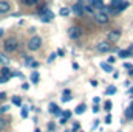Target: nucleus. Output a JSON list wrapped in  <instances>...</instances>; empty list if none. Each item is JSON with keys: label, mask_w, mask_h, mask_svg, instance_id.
<instances>
[{"label": "nucleus", "mask_w": 133, "mask_h": 132, "mask_svg": "<svg viewBox=\"0 0 133 132\" xmlns=\"http://www.w3.org/2000/svg\"><path fill=\"white\" fill-rule=\"evenodd\" d=\"M19 48V40H17V37H8V39H5V42H3V50L6 51V53H12V51H16Z\"/></svg>", "instance_id": "f257e3e1"}, {"label": "nucleus", "mask_w": 133, "mask_h": 132, "mask_svg": "<svg viewBox=\"0 0 133 132\" xmlns=\"http://www.w3.org/2000/svg\"><path fill=\"white\" fill-rule=\"evenodd\" d=\"M40 45H42V39L39 37V36H33L30 40H28V50L30 51H37L39 48H40Z\"/></svg>", "instance_id": "f03ea898"}, {"label": "nucleus", "mask_w": 133, "mask_h": 132, "mask_svg": "<svg viewBox=\"0 0 133 132\" xmlns=\"http://www.w3.org/2000/svg\"><path fill=\"white\" fill-rule=\"evenodd\" d=\"M39 16H40V19H42V22H45V23H48V22H51V20L54 19V13L50 11L48 8L39 9Z\"/></svg>", "instance_id": "7ed1b4c3"}, {"label": "nucleus", "mask_w": 133, "mask_h": 132, "mask_svg": "<svg viewBox=\"0 0 133 132\" xmlns=\"http://www.w3.org/2000/svg\"><path fill=\"white\" fill-rule=\"evenodd\" d=\"M95 19H96V22H98V23H101V25H105V23H108V14H107L104 9L95 11Z\"/></svg>", "instance_id": "20e7f679"}, {"label": "nucleus", "mask_w": 133, "mask_h": 132, "mask_svg": "<svg viewBox=\"0 0 133 132\" xmlns=\"http://www.w3.org/2000/svg\"><path fill=\"white\" fill-rule=\"evenodd\" d=\"M66 34H68V37H70V39L76 40V39H79V37H81V34H82V30H81L79 27L73 25V27H70V28H68Z\"/></svg>", "instance_id": "39448f33"}, {"label": "nucleus", "mask_w": 133, "mask_h": 132, "mask_svg": "<svg viewBox=\"0 0 133 132\" xmlns=\"http://www.w3.org/2000/svg\"><path fill=\"white\" fill-rule=\"evenodd\" d=\"M70 9H71V13L76 14V16H82V14L85 13V11H84V5H82V3H77V2H76Z\"/></svg>", "instance_id": "423d86ee"}, {"label": "nucleus", "mask_w": 133, "mask_h": 132, "mask_svg": "<svg viewBox=\"0 0 133 132\" xmlns=\"http://www.w3.org/2000/svg\"><path fill=\"white\" fill-rule=\"evenodd\" d=\"M11 11V5L6 0H0V14H8Z\"/></svg>", "instance_id": "0eeeda50"}, {"label": "nucleus", "mask_w": 133, "mask_h": 132, "mask_svg": "<svg viewBox=\"0 0 133 132\" xmlns=\"http://www.w3.org/2000/svg\"><path fill=\"white\" fill-rule=\"evenodd\" d=\"M98 50H99L101 53H108L111 50V45H110V42H99Z\"/></svg>", "instance_id": "6e6552de"}, {"label": "nucleus", "mask_w": 133, "mask_h": 132, "mask_svg": "<svg viewBox=\"0 0 133 132\" xmlns=\"http://www.w3.org/2000/svg\"><path fill=\"white\" fill-rule=\"evenodd\" d=\"M88 5H91L95 9H104V0H87Z\"/></svg>", "instance_id": "1a4fd4ad"}, {"label": "nucleus", "mask_w": 133, "mask_h": 132, "mask_svg": "<svg viewBox=\"0 0 133 132\" xmlns=\"http://www.w3.org/2000/svg\"><path fill=\"white\" fill-rule=\"evenodd\" d=\"M119 37H121V31H119V30H113V31L108 33V40H110V42H116Z\"/></svg>", "instance_id": "9d476101"}, {"label": "nucleus", "mask_w": 133, "mask_h": 132, "mask_svg": "<svg viewBox=\"0 0 133 132\" xmlns=\"http://www.w3.org/2000/svg\"><path fill=\"white\" fill-rule=\"evenodd\" d=\"M48 110H50V113H54V115H57V117L62 113V112H61V109H59V106H57V104H54V103H51V104H50V109H48Z\"/></svg>", "instance_id": "9b49d317"}, {"label": "nucleus", "mask_w": 133, "mask_h": 132, "mask_svg": "<svg viewBox=\"0 0 133 132\" xmlns=\"http://www.w3.org/2000/svg\"><path fill=\"white\" fill-rule=\"evenodd\" d=\"M101 68L104 71H107V73H113V67H111V64H108V62H101Z\"/></svg>", "instance_id": "f8f14e48"}, {"label": "nucleus", "mask_w": 133, "mask_h": 132, "mask_svg": "<svg viewBox=\"0 0 133 132\" xmlns=\"http://www.w3.org/2000/svg\"><path fill=\"white\" fill-rule=\"evenodd\" d=\"M129 8V2H122L118 8H116V14H119V13H122L124 9H127Z\"/></svg>", "instance_id": "ddd939ff"}, {"label": "nucleus", "mask_w": 133, "mask_h": 132, "mask_svg": "<svg viewBox=\"0 0 133 132\" xmlns=\"http://www.w3.org/2000/svg\"><path fill=\"white\" fill-rule=\"evenodd\" d=\"M85 110H87V106H85V104H79V106H77V107L74 109V112H76L77 115H82V113H84Z\"/></svg>", "instance_id": "4468645a"}, {"label": "nucleus", "mask_w": 133, "mask_h": 132, "mask_svg": "<svg viewBox=\"0 0 133 132\" xmlns=\"http://www.w3.org/2000/svg\"><path fill=\"white\" fill-rule=\"evenodd\" d=\"M30 79H31V82H33V84H37V82H39V73H37L36 70L30 75Z\"/></svg>", "instance_id": "2eb2a0df"}, {"label": "nucleus", "mask_w": 133, "mask_h": 132, "mask_svg": "<svg viewBox=\"0 0 133 132\" xmlns=\"http://www.w3.org/2000/svg\"><path fill=\"white\" fill-rule=\"evenodd\" d=\"M118 56H119V58H122V59H125V58H130V51H129V50H119Z\"/></svg>", "instance_id": "dca6fc26"}, {"label": "nucleus", "mask_w": 133, "mask_h": 132, "mask_svg": "<svg viewBox=\"0 0 133 132\" xmlns=\"http://www.w3.org/2000/svg\"><path fill=\"white\" fill-rule=\"evenodd\" d=\"M125 118L133 120V107H132V106H129V107L125 109Z\"/></svg>", "instance_id": "f3484780"}, {"label": "nucleus", "mask_w": 133, "mask_h": 132, "mask_svg": "<svg viewBox=\"0 0 133 132\" xmlns=\"http://www.w3.org/2000/svg\"><path fill=\"white\" fill-rule=\"evenodd\" d=\"M116 90H118V89H116L115 86H110V87H107L105 95H110V97H111V95H115V93H116Z\"/></svg>", "instance_id": "a211bd4d"}, {"label": "nucleus", "mask_w": 133, "mask_h": 132, "mask_svg": "<svg viewBox=\"0 0 133 132\" xmlns=\"http://www.w3.org/2000/svg\"><path fill=\"white\" fill-rule=\"evenodd\" d=\"M6 126H8V120L5 117H0V131H5Z\"/></svg>", "instance_id": "6ab92c4d"}, {"label": "nucleus", "mask_w": 133, "mask_h": 132, "mask_svg": "<svg viewBox=\"0 0 133 132\" xmlns=\"http://www.w3.org/2000/svg\"><path fill=\"white\" fill-rule=\"evenodd\" d=\"M2 76H8V78H11V68L5 65L3 68H2Z\"/></svg>", "instance_id": "aec40b11"}, {"label": "nucleus", "mask_w": 133, "mask_h": 132, "mask_svg": "<svg viewBox=\"0 0 133 132\" xmlns=\"http://www.w3.org/2000/svg\"><path fill=\"white\" fill-rule=\"evenodd\" d=\"M70 13H71V9H70V8H65V6H64V8H61V11H59V14H61L62 17H66Z\"/></svg>", "instance_id": "412c9836"}, {"label": "nucleus", "mask_w": 133, "mask_h": 132, "mask_svg": "<svg viewBox=\"0 0 133 132\" xmlns=\"http://www.w3.org/2000/svg\"><path fill=\"white\" fill-rule=\"evenodd\" d=\"M62 101H64V103L71 101V93H70V90H65V92H64V95H62Z\"/></svg>", "instance_id": "4be33fe9"}, {"label": "nucleus", "mask_w": 133, "mask_h": 132, "mask_svg": "<svg viewBox=\"0 0 133 132\" xmlns=\"http://www.w3.org/2000/svg\"><path fill=\"white\" fill-rule=\"evenodd\" d=\"M23 5H26V6H33V5H36L39 0H20Z\"/></svg>", "instance_id": "5701e85b"}, {"label": "nucleus", "mask_w": 133, "mask_h": 132, "mask_svg": "<svg viewBox=\"0 0 133 132\" xmlns=\"http://www.w3.org/2000/svg\"><path fill=\"white\" fill-rule=\"evenodd\" d=\"M84 11H87V13H90V14H95V8H93L91 5H88V3L84 6Z\"/></svg>", "instance_id": "b1692460"}, {"label": "nucleus", "mask_w": 133, "mask_h": 132, "mask_svg": "<svg viewBox=\"0 0 133 132\" xmlns=\"http://www.w3.org/2000/svg\"><path fill=\"white\" fill-rule=\"evenodd\" d=\"M122 2H124V0H111V5H110V6H111V8H115V11H116V8H118Z\"/></svg>", "instance_id": "393cba45"}, {"label": "nucleus", "mask_w": 133, "mask_h": 132, "mask_svg": "<svg viewBox=\"0 0 133 132\" xmlns=\"http://www.w3.org/2000/svg\"><path fill=\"white\" fill-rule=\"evenodd\" d=\"M11 101H12V104H16V106H22V99L19 98V97H14Z\"/></svg>", "instance_id": "a878e982"}, {"label": "nucleus", "mask_w": 133, "mask_h": 132, "mask_svg": "<svg viewBox=\"0 0 133 132\" xmlns=\"http://www.w3.org/2000/svg\"><path fill=\"white\" fill-rule=\"evenodd\" d=\"M104 109H105L107 112H110V110H111V101H105V103H104Z\"/></svg>", "instance_id": "bb28decb"}, {"label": "nucleus", "mask_w": 133, "mask_h": 132, "mask_svg": "<svg viewBox=\"0 0 133 132\" xmlns=\"http://www.w3.org/2000/svg\"><path fill=\"white\" fill-rule=\"evenodd\" d=\"M71 113H73L71 110H65V112H64V113H61V115H62L65 120H70V118H71Z\"/></svg>", "instance_id": "cd10ccee"}, {"label": "nucleus", "mask_w": 133, "mask_h": 132, "mask_svg": "<svg viewBox=\"0 0 133 132\" xmlns=\"http://www.w3.org/2000/svg\"><path fill=\"white\" fill-rule=\"evenodd\" d=\"M8 110H9V106H6V104H5V106H0V115H2V113H6Z\"/></svg>", "instance_id": "c85d7f7f"}, {"label": "nucleus", "mask_w": 133, "mask_h": 132, "mask_svg": "<svg viewBox=\"0 0 133 132\" xmlns=\"http://www.w3.org/2000/svg\"><path fill=\"white\" fill-rule=\"evenodd\" d=\"M22 107H23V109H22V117L26 118V117H28V107H26V106H22Z\"/></svg>", "instance_id": "c756f323"}, {"label": "nucleus", "mask_w": 133, "mask_h": 132, "mask_svg": "<svg viewBox=\"0 0 133 132\" xmlns=\"http://www.w3.org/2000/svg\"><path fill=\"white\" fill-rule=\"evenodd\" d=\"M56 58H57V53H51V55H50V58H48V62H53Z\"/></svg>", "instance_id": "7c9ffc66"}, {"label": "nucleus", "mask_w": 133, "mask_h": 132, "mask_svg": "<svg viewBox=\"0 0 133 132\" xmlns=\"http://www.w3.org/2000/svg\"><path fill=\"white\" fill-rule=\"evenodd\" d=\"M54 129H56V124H54V123H48V131L54 132Z\"/></svg>", "instance_id": "2f4dec72"}, {"label": "nucleus", "mask_w": 133, "mask_h": 132, "mask_svg": "<svg viewBox=\"0 0 133 132\" xmlns=\"http://www.w3.org/2000/svg\"><path fill=\"white\" fill-rule=\"evenodd\" d=\"M79 129H81V124H79V123H74V124H73V129H71V132H76V131H79Z\"/></svg>", "instance_id": "473e14b6"}, {"label": "nucleus", "mask_w": 133, "mask_h": 132, "mask_svg": "<svg viewBox=\"0 0 133 132\" xmlns=\"http://www.w3.org/2000/svg\"><path fill=\"white\" fill-rule=\"evenodd\" d=\"M104 121H105V124H111V115H107L104 118Z\"/></svg>", "instance_id": "72a5a7b5"}, {"label": "nucleus", "mask_w": 133, "mask_h": 132, "mask_svg": "<svg viewBox=\"0 0 133 132\" xmlns=\"http://www.w3.org/2000/svg\"><path fill=\"white\" fill-rule=\"evenodd\" d=\"M8 81H9L8 76H0V84H5V82H8Z\"/></svg>", "instance_id": "f704fd0d"}, {"label": "nucleus", "mask_w": 133, "mask_h": 132, "mask_svg": "<svg viewBox=\"0 0 133 132\" xmlns=\"http://www.w3.org/2000/svg\"><path fill=\"white\" fill-rule=\"evenodd\" d=\"M115 61H116V58H115V56H110V58L107 59V62H108V64H113Z\"/></svg>", "instance_id": "c9c22d12"}, {"label": "nucleus", "mask_w": 133, "mask_h": 132, "mask_svg": "<svg viewBox=\"0 0 133 132\" xmlns=\"http://www.w3.org/2000/svg\"><path fill=\"white\" fill-rule=\"evenodd\" d=\"M0 62H2V64H6V62H8V61H6V58H5L3 55H0Z\"/></svg>", "instance_id": "e433bc0d"}, {"label": "nucleus", "mask_w": 133, "mask_h": 132, "mask_svg": "<svg viewBox=\"0 0 133 132\" xmlns=\"http://www.w3.org/2000/svg\"><path fill=\"white\" fill-rule=\"evenodd\" d=\"M93 112H95V113H98V112H99V106H98V104H95V106H93Z\"/></svg>", "instance_id": "4c0bfd02"}, {"label": "nucleus", "mask_w": 133, "mask_h": 132, "mask_svg": "<svg viewBox=\"0 0 133 132\" xmlns=\"http://www.w3.org/2000/svg\"><path fill=\"white\" fill-rule=\"evenodd\" d=\"M22 89H23V90H28V89H30V84H26V82L22 84Z\"/></svg>", "instance_id": "58836bf2"}, {"label": "nucleus", "mask_w": 133, "mask_h": 132, "mask_svg": "<svg viewBox=\"0 0 133 132\" xmlns=\"http://www.w3.org/2000/svg\"><path fill=\"white\" fill-rule=\"evenodd\" d=\"M124 67H125V68L129 70V68H130V67H133V65H132V64H130V62H124Z\"/></svg>", "instance_id": "ea45409f"}, {"label": "nucleus", "mask_w": 133, "mask_h": 132, "mask_svg": "<svg viewBox=\"0 0 133 132\" xmlns=\"http://www.w3.org/2000/svg\"><path fill=\"white\" fill-rule=\"evenodd\" d=\"M6 98V93L5 92H0V99H5Z\"/></svg>", "instance_id": "a19ab883"}, {"label": "nucleus", "mask_w": 133, "mask_h": 132, "mask_svg": "<svg viewBox=\"0 0 133 132\" xmlns=\"http://www.w3.org/2000/svg\"><path fill=\"white\" fill-rule=\"evenodd\" d=\"M98 124H99V121H98V120H95V123H93V126H91V129H95V128H96Z\"/></svg>", "instance_id": "79ce46f5"}, {"label": "nucleus", "mask_w": 133, "mask_h": 132, "mask_svg": "<svg viewBox=\"0 0 133 132\" xmlns=\"http://www.w3.org/2000/svg\"><path fill=\"white\" fill-rule=\"evenodd\" d=\"M113 78H115V79L119 78V73H118V71H113Z\"/></svg>", "instance_id": "37998d69"}, {"label": "nucleus", "mask_w": 133, "mask_h": 132, "mask_svg": "<svg viewBox=\"0 0 133 132\" xmlns=\"http://www.w3.org/2000/svg\"><path fill=\"white\" fill-rule=\"evenodd\" d=\"M90 84H91V87H96V86H98V81H91Z\"/></svg>", "instance_id": "c03bdc74"}, {"label": "nucleus", "mask_w": 133, "mask_h": 132, "mask_svg": "<svg viewBox=\"0 0 133 132\" xmlns=\"http://www.w3.org/2000/svg\"><path fill=\"white\" fill-rule=\"evenodd\" d=\"M127 71H129V75H130V76H133V67H130V68H129Z\"/></svg>", "instance_id": "a18cd8bd"}, {"label": "nucleus", "mask_w": 133, "mask_h": 132, "mask_svg": "<svg viewBox=\"0 0 133 132\" xmlns=\"http://www.w3.org/2000/svg\"><path fill=\"white\" fill-rule=\"evenodd\" d=\"M129 95H130V97H133V86L129 89Z\"/></svg>", "instance_id": "49530a36"}, {"label": "nucleus", "mask_w": 133, "mask_h": 132, "mask_svg": "<svg viewBox=\"0 0 133 132\" xmlns=\"http://www.w3.org/2000/svg\"><path fill=\"white\" fill-rule=\"evenodd\" d=\"M77 68H79V65H77L76 62H73V70H77Z\"/></svg>", "instance_id": "de8ad7c7"}, {"label": "nucleus", "mask_w": 133, "mask_h": 132, "mask_svg": "<svg viewBox=\"0 0 133 132\" xmlns=\"http://www.w3.org/2000/svg\"><path fill=\"white\" fill-rule=\"evenodd\" d=\"M93 103H95V104H98V103H99V98H98V97H95V98H93Z\"/></svg>", "instance_id": "09e8293b"}, {"label": "nucleus", "mask_w": 133, "mask_h": 132, "mask_svg": "<svg viewBox=\"0 0 133 132\" xmlns=\"http://www.w3.org/2000/svg\"><path fill=\"white\" fill-rule=\"evenodd\" d=\"M3 33H5V31H3V28H0V39H2V36H3Z\"/></svg>", "instance_id": "8fccbe9b"}, {"label": "nucleus", "mask_w": 133, "mask_h": 132, "mask_svg": "<svg viewBox=\"0 0 133 132\" xmlns=\"http://www.w3.org/2000/svg\"><path fill=\"white\" fill-rule=\"evenodd\" d=\"M129 51H130V53L133 51V45H130V47H129Z\"/></svg>", "instance_id": "3c124183"}, {"label": "nucleus", "mask_w": 133, "mask_h": 132, "mask_svg": "<svg viewBox=\"0 0 133 132\" xmlns=\"http://www.w3.org/2000/svg\"><path fill=\"white\" fill-rule=\"evenodd\" d=\"M76 2H77V3H82V2H84V0H76Z\"/></svg>", "instance_id": "603ef678"}, {"label": "nucleus", "mask_w": 133, "mask_h": 132, "mask_svg": "<svg viewBox=\"0 0 133 132\" xmlns=\"http://www.w3.org/2000/svg\"><path fill=\"white\" fill-rule=\"evenodd\" d=\"M34 132H40V129H36V131H34Z\"/></svg>", "instance_id": "864d4df0"}, {"label": "nucleus", "mask_w": 133, "mask_h": 132, "mask_svg": "<svg viewBox=\"0 0 133 132\" xmlns=\"http://www.w3.org/2000/svg\"><path fill=\"white\" fill-rule=\"evenodd\" d=\"M65 132H71V131H65Z\"/></svg>", "instance_id": "5fc2aeb1"}]
</instances>
